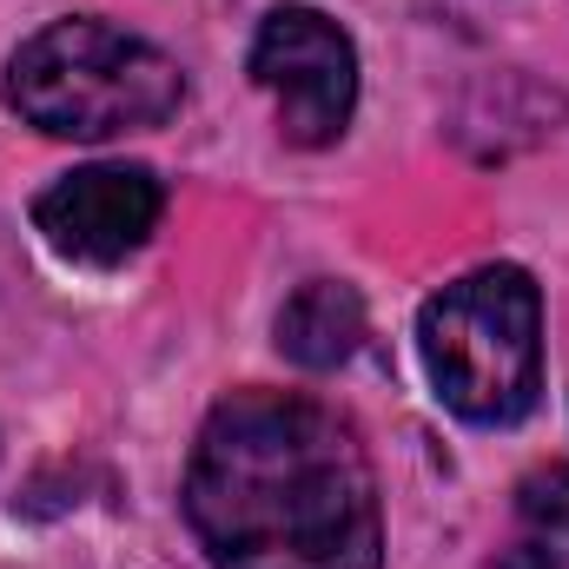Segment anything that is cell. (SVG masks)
Segmentation results:
<instances>
[{"instance_id": "obj_1", "label": "cell", "mask_w": 569, "mask_h": 569, "mask_svg": "<svg viewBox=\"0 0 569 569\" xmlns=\"http://www.w3.org/2000/svg\"><path fill=\"white\" fill-rule=\"evenodd\" d=\"M186 523L212 569H378V477L331 405L232 391L199 425Z\"/></svg>"}, {"instance_id": "obj_2", "label": "cell", "mask_w": 569, "mask_h": 569, "mask_svg": "<svg viewBox=\"0 0 569 569\" xmlns=\"http://www.w3.org/2000/svg\"><path fill=\"white\" fill-rule=\"evenodd\" d=\"M186 100V73L140 33L107 20H53L7 60V107L53 140H120L166 127Z\"/></svg>"}, {"instance_id": "obj_3", "label": "cell", "mask_w": 569, "mask_h": 569, "mask_svg": "<svg viewBox=\"0 0 569 569\" xmlns=\"http://www.w3.org/2000/svg\"><path fill=\"white\" fill-rule=\"evenodd\" d=\"M418 351L463 425H517L543 391V291L523 266H477L418 311Z\"/></svg>"}, {"instance_id": "obj_4", "label": "cell", "mask_w": 569, "mask_h": 569, "mask_svg": "<svg viewBox=\"0 0 569 569\" xmlns=\"http://www.w3.org/2000/svg\"><path fill=\"white\" fill-rule=\"evenodd\" d=\"M252 80L279 107V133L291 146L345 140L358 107V47L318 7H272L252 40Z\"/></svg>"}, {"instance_id": "obj_5", "label": "cell", "mask_w": 569, "mask_h": 569, "mask_svg": "<svg viewBox=\"0 0 569 569\" xmlns=\"http://www.w3.org/2000/svg\"><path fill=\"white\" fill-rule=\"evenodd\" d=\"M159 212H166V192L146 166H80L33 199L40 239L60 259L93 266V272L127 266L159 232Z\"/></svg>"}, {"instance_id": "obj_6", "label": "cell", "mask_w": 569, "mask_h": 569, "mask_svg": "<svg viewBox=\"0 0 569 569\" xmlns=\"http://www.w3.org/2000/svg\"><path fill=\"white\" fill-rule=\"evenodd\" d=\"M365 345V298L345 279H311L284 298L279 311V351L298 371H338Z\"/></svg>"}, {"instance_id": "obj_7", "label": "cell", "mask_w": 569, "mask_h": 569, "mask_svg": "<svg viewBox=\"0 0 569 569\" xmlns=\"http://www.w3.org/2000/svg\"><path fill=\"white\" fill-rule=\"evenodd\" d=\"M497 569H569V463H537L517 483L510 543L497 550Z\"/></svg>"}]
</instances>
